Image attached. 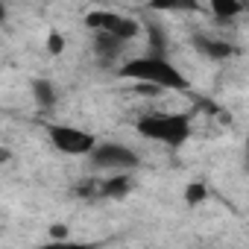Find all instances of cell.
Returning <instances> with one entry per match:
<instances>
[{"label": "cell", "instance_id": "obj_14", "mask_svg": "<svg viewBox=\"0 0 249 249\" xmlns=\"http://www.w3.org/2000/svg\"><path fill=\"white\" fill-rule=\"evenodd\" d=\"M47 50H50L53 56H59V53L65 50V41H62L59 33H50V36H47Z\"/></svg>", "mask_w": 249, "mask_h": 249}, {"label": "cell", "instance_id": "obj_3", "mask_svg": "<svg viewBox=\"0 0 249 249\" xmlns=\"http://www.w3.org/2000/svg\"><path fill=\"white\" fill-rule=\"evenodd\" d=\"M47 138L65 156H88L97 147V141H94L91 132L76 129V126H62V123H47Z\"/></svg>", "mask_w": 249, "mask_h": 249}, {"label": "cell", "instance_id": "obj_5", "mask_svg": "<svg viewBox=\"0 0 249 249\" xmlns=\"http://www.w3.org/2000/svg\"><path fill=\"white\" fill-rule=\"evenodd\" d=\"M85 27H91L94 33H111V36H120V38H126V41H132L135 36H138V21H132V18H123V15H117V12H88L85 15Z\"/></svg>", "mask_w": 249, "mask_h": 249}, {"label": "cell", "instance_id": "obj_1", "mask_svg": "<svg viewBox=\"0 0 249 249\" xmlns=\"http://www.w3.org/2000/svg\"><path fill=\"white\" fill-rule=\"evenodd\" d=\"M123 79H132V82H153L164 91H185L188 79L182 76V71L167 59V53H147L141 59H129L126 65L120 68Z\"/></svg>", "mask_w": 249, "mask_h": 249}, {"label": "cell", "instance_id": "obj_4", "mask_svg": "<svg viewBox=\"0 0 249 249\" xmlns=\"http://www.w3.org/2000/svg\"><path fill=\"white\" fill-rule=\"evenodd\" d=\"M91 161L100 170H132V167H138V156L126 144H97L91 150Z\"/></svg>", "mask_w": 249, "mask_h": 249}, {"label": "cell", "instance_id": "obj_12", "mask_svg": "<svg viewBox=\"0 0 249 249\" xmlns=\"http://www.w3.org/2000/svg\"><path fill=\"white\" fill-rule=\"evenodd\" d=\"M150 36H153V38H150V50H153V53H164V50H167V36H164V30L153 24V27H150Z\"/></svg>", "mask_w": 249, "mask_h": 249}, {"label": "cell", "instance_id": "obj_10", "mask_svg": "<svg viewBox=\"0 0 249 249\" xmlns=\"http://www.w3.org/2000/svg\"><path fill=\"white\" fill-rule=\"evenodd\" d=\"M150 6L156 12H196V0H150Z\"/></svg>", "mask_w": 249, "mask_h": 249}, {"label": "cell", "instance_id": "obj_11", "mask_svg": "<svg viewBox=\"0 0 249 249\" xmlns=\"http://www.w3.org/2000/svg\"><path fill=\"white\" fill-rule=\"evenodd\" d=\"M126 191H129V179H123V176L103 182V199H120Z\"/></svg>", "mask_w": 249, "mask_h": 249}, {"label": "cell", "instance_id": "obj_9", "mask_svg": "<svg viewBox=\"0 0 249 249\" xmlns=\"http://www.w3.org/2000/svg\"><path fill=\"white\" fill-rule=\"evenodd\" d=\"M33 97L38 108H53L56 106V88L50 79H33Z\"/></svg>", "mask_w": 249, "mask_h": 249}, {"label": "cell", "instance_id": "obj_15", "mask_svg": "<svg viewBox=\"0 0 249 249\" xmlns=\"http://www.w3.org/2000/svg\"><path fill=\"white\" fill-rule=\"evenodd\" d=\"M53 237H65V229L62 226H53Z\"/></svg>", "mask_w": 249, "mask_h": 249}, {"label": "cell", "instance_id": "obj_6", "mask_svg": "<svg viewBox=\"0 0 249 249\" xmlns=\"http://www.w3.org/2000/svg\"><path fill=\"white\" fill-rule=\"evenodd\" d=\"M194 47H196L205 59H211V62H226V59L237 56V47H234V44H229V41H223V38L194 36Z\"/></svg>", "mask_w": 249, "mask_h": 249}, {"label": "cell", "instance_id": "obj_7", "mask_svg": "<svg viewBox=\"0 0 249 249\" xmlns=\"http://www.w3.org/2000/svg\"><path fill=\"white\" fill-rule=\"evenodd\" d=\"M129 41L126 38H120V36H111V33H97L94 36V56L103 62V65H108V62H114L120 53H123V47H126Z\"/></svg>", "mask_w": 249, "mask_h": 249}, {"label": "cell", "instance_id": "obj_16", "mask_svg": "<svg viewBox=\"0 0 249 249\" xmlns=\"http://www.w3.org/2000/svg\"><path fill=\"white\" fill-rule=\"evenodd\" d=\"M243 9H246V12H249V0H243Z\"/></svg>", "mask_w": 249, "mask_h": 249}, {"label": "cell", "instance_id": "obj_17", "mask_svg": "<svg viewBox=\"0 0 249 249\" xmlns=\"http://www.w3.org/2000/svg\"><path fill=\"white\" fill-rule=\"evenodd\" d=\"M246 161H249V141H246Z\"/></svg>", "mask_w": 249, "mask_h": 249}, {"label": "cell", "instance_id": "obj_2", "mask_svg": "<svg viewBox=\"0 0 249 249\" xmlns=\"http://www.w3.org/2000/svg\"><path fill=\"white\" fill-rule=\"evenodd\" d=\"M138 132L150 141H159L164 147H182L191 138V120L188 114H164L153 111L138 120Z\"/></svg>", "mask_w": 249, "mask_h": 249}, {"label": "cell", "instance_id": "obj_13", "mask_svg": "<svg viewBox=\"0 0 249 249\" xmlns=\"http://www.w3.org/2000/svg\"><path fill=\"white\" fill-rule=\"evenodd\" d=\"M205 196H208V191H205L202 182H194V185H188V191H185V199H188L191 205H199Z\"/></svg>", "mask_w": 249, "mask_h": 249}, {"label": "cell", "instance_id": "obj_8", "mask_svg": "<svg viewBox=\"0 0 249 249\" xmlns=\"http://www.w3.org/2000/svg\"><path fill=\"white\" fill-rule=\"evenodd\" d=\"M240 12H246L243 9V0H211V15L220 24H231Z\"/></svg>", "mask_w": 249, "mask_h": 249}]
</instances>
